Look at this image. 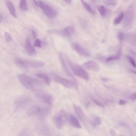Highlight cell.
Returning a JSON list of instances; mask_svg holds the SVG:
<instances>
[{
	"label": "cell",
	"mask_w": 136,
	"mask_h": 136,
	"mask_svg": "<svg viewBox=\"0 0 136 136\" xmlns=\"http://www.w3.org/2000/svg\"><path fill=\"white\" fill-rule=\"evenodd\" d=\"M67 3L69 4H71L72 2V0H62Z\"/></svg>",
	"instance_id": "obj_38"
},
{
	"label": "cell",
	"mask_w": 136,
	"mask_h": 136,
	"mask_svg": "<svg viewBox=\"0 0 136 136\" xmlns=\"http://www.w3.org/2000/svg\"><path fill=\"white\" fill-rule=\"evenodd\" d=\"M26 66L29 69V68L33 69H39L43 66L44 64L43 62L30 60H25Z\"/></svg>",
	"instance_id": "obj_12"
},
{
	"label": "cell",
	"mask_w": 136,
	"mask_h": 136,
	"mask_svg": "<svg viewBox=\"0 0 136 136\" xmlns=\"http://www.w3.org/2000/svg\"><path fill=\"white\" fill-rule=\"evenodd\" d=\"M59 57L60 63L62 67L67 75L68 76H69V77L72 78L73 79H74L75 78L69 72V70L67 69L65 62L64 59L62 55L61 54H59Z\"/></svg>",
	"instance_id": "obj_18"
},
{
	"label": "cell",
	"mask_w": 136,
	"mask_h": 136,
	"mask_svg": "<svg viewBox=\"0 0 136 136\" xmlns=\"http://www.w3.org/2000/svg\"><path fill=\"white\" fill-rule=\"evenodd\" d=\"M18 77L23 86L29 89L35 90L41 86L42 84L40 80L24 74H20Z\"/></svg>",
	"instance_id": "obj_1"
},
{
	"label": "cell",
	"mask_w": 136,
	"mask_h": 136,
	"mask_svg": "<svg viewBox=\"0 0 136 136\" xmlns=\"http://www.w3.org/2000/svg\"><path fill=\"white\" fill-rule=\"evenodd\" d=\"M124 40L133 46H136V35L132 33L124 34Z\"/></svg>",
	"instance_id": "obj_14"
},
{
	"label": "cell",
	"mask_w": 136,
	"mask_h": 136,
	"mask_svg": "<svg viewBox=\"0 0 136 136\" xmlns=\"http://www.w3.org/2000/svg\"><path fill=\"white\" fill-rule=\"evenodd\" d=\"M101 80L104 82H106L109 81V79L106 78H101Z\"/></svg>",
	"instance_id": "obj_40"
},
{
	"label": "cell",
	"mask_w": 136,
	"mask_h": 136,
	"mask_svg": "<svg viewBox=\"0 0 136 136\" xmlns=\"http://www.w3.org/2000/svg\"><path fill=\"white\" fill-rule=\"evenodd\" d=\"M66 120V114L63 110L61 111L53 117V121L56 127L59 129H62Z\"/></svg>",
	"instance_id": "obj_7"
},
{
	"label": "cell",
	"mask_w": 136,
	"mask_h": 136,
	"mask_svg": "<svg viewBox=\"0 0 136 136\" xmlns=\"http://www.w3.org/2000/svg\"><path fill=\"white\" fill-rule=\"evenodd\" d=\"M3 20V17L2 15L1 14V22Z\"/></svg>",
	"instance_id": "obj_41"
},
{
	"label": "cell",
	"mask_w": 136,
	"mask_h": 136,
	"mask_svg": "<svg viewBox=\"0 0 136 136\" xmlns=\"http://www.w3.org/2000/svg\"><path fill=\"white\" fill-rule=\"evenodd\" d=\"M83 6L89 12L92 14H95V12L91 6L83 0H80Z\"/></svg>",
	"instance_id": "obj_22"
},
{
	"label": "cell",
	"mask_w": 136,
	"mask_h": 136,
	"mask_svg": "<svg viewBox=\"0 0 136 136\" xmlns=\"http://www.w3.org/2000/svg\"><path fill=\"white\" fill-rule=\"evenodd\" d=\"M6 5L12 15L14 18H16L17 15L13 3L10 1H8L6 3Z\"/></svg>",
	"instance_id": "obj_20"
},
{
	"label": "cell",
	"mask_w": 136,
	"mask_h": 136,
	"mask_svg": "<svg viewBox=\"0 0 136 136\" xmlns=\"http://www.w3.org/2000/svg\"><path fill=\"white\" fill-rule=\"evenodd\" d=\"M125 1H128V0H125Z\"/></svg>",
	"instance_id": "obj_43"
},
{
	"label": "cell",
	"mask_w": 136,
	"mask_h": 136,
	"mask_svg": "<svg viewBox=\"0 0 136 136\" xmlns=\"http://www.w3.org/2000/svg\"><path fill=\"white\" fill-rule=\"evenodd\" d=\"M74 109L76 114L80 120L84 122L86 120V116L81 108L76 105L73 106Z\"/></svg>",
	"instance_id": "obj_16"
},
{
	"label": "cell",
	"mask_w": 136,
	"mask_h": 136,
	"mask_svg": "<svg viewBox=\"0 0 136 136\" xmlns=\"http://www.w3.org/2000/svg\"><path fill=\"white\" fill-rule=\"evenodd\" d=\"M36 76L42 79L45 83L48 86H49L51 82V78L47 74L43 73H39L36 75Z\"/></svg>",
	"instance_id": "obj_19"
},
{
	"label": "cell",
	"mask_w": 136,
	"mask_h": 136,
	"mask_svg": "<svg viewBox=\"0 0 136 136\" xmlns=\"http://www.w3.org/2000/svg\"><path fill=\"white\" fill-rule=\"evenodd\" d=\"M31 32L33 38L35 39L37 37V33L36 32L35 30H31Z\"/></svg>",
	"instance_id": "obj_36"
},
{
	"label": "cell",
	"mask_w": 136,
	"mask_h": 136,
	"mask_svg": "<svg viewBox=\"0 0 136 136\" xmlns=\"http://www.w3.org/2000/svg\"><path fill=\"white\" fill-rule=\"evenodd\" d=\"M131 72L132 73L136 75V71H133V70H131Z\"/></svg>",
	"instance_id": "obj_42"
},
{
	"label": "cell",
	"mask_w": 136,
	"mask_h": 136,
	"mask_svg": "<svg viewBox=\"0 0 136 136\" xmlns=\"http://www.w3.org/2000/svg\"><path fill=\"white\" fill-rule=\"evenodd\" d=\"M106 5L109 6H115L117 4V0H107L105 2Z\"/></svg>",
	"instance_id": "obj_29"
},
{
	"label": "cell",
	"mask_w": 136,
	"mask_h": 136,
	"mask_svg": "<svg viewBox=\"0 0 136 136\" xmlns=\"http://www.w3.org/2000/svg\"><path fill=\"white\" fill-rule=\"evenodd\" d=\"M97 9L100 15L102 17L106 16L107 14V10L105 7L103 5H100L97 7Z\"/></svg>",
	"instance_id": "obj_25"
},
{
	"label": "cell",
	"mask_w": 136,
	"mask_h": 136,
	"mask_svg": "<svg viewBox=\"0 0 136 136\" xmlns=\"http://www.w3.org/2000/svg\"><path fill=\"white\" fill-rule=\"evenodd\" d=\"M14 61L15 65L19 69L25 71L28 70L29 69L26 65L25 60L16 58L14 59Z\"/></svg>",
	"instance_id": "obj_13"
},
{
	"label": "cell",
	"mask_w": 136,
	"mask_h": 136,
	"mask_svg": "<svg viewBox=\"0 0 136 136\" xmlns=\"http://www.w3.org/2000/svg\"><path fill=\"white\" fill-rule=\"evenodd\" d=\"M31 101L30 98L27 96L22 95L19 97L14 101L15 110L19 111L25 109L29 105Z\"/></svg>",
	"instance_id": "obj_3"
},
{
	"label": "cell",
	"mask_w": 136,
	"mask_h": 136,
	"mask_svg": "<svg viewBox=\"0 0 136 136\" xmlns=\"http://www.w3.org/2000/svg\"><path fill=\"white\" fill-rule=\"evenodd\" d=\"M101 121L100 118L99 117H96L94 119L93 122L94 126H99L101 124Z\"/></svg>",
	"instance_id": "obj_27"
},
{
	"label": "cell",
	"mask_w": 136,
	"mask_h": 136,
	"mask_svg": "<svg viewBox=\"0 0 136 136\" xmlns=\"http://www.w3.org/2000/svg\"><path fill=\"white\" fill-rule=\"evenodd\" d=\"M126 56L133 66L136 67V64L133 58L129 55H127Z\"/></svg>",
	"instance_id": "obj_30"
},
{
	"label": "cell",
	"mask_w": 136,
	"mask_h": 136,
	"mask_svg": "<svg viewBox=\"0 0 136 136\" xmlns=\"http://www.w3.org/2000/svg\"><path fill=\"white\" fill-rule=\"evenodd\" d=\"M54 80L56 83L67 88L72 89L75 87L77 89L78 88L77 83L73 80L64 79L58 76H54Z\"/></svg>",
	"instance_id": "obj_6"
},
{
	"label": "cell",
	"mask_w": 136,
	"mask_h": 136,
	"mask_svg": "<svg viewBox=\"0 0 136 136\" xmlns=\"http://www.w3.org/2000/svg\"><path fill=\"white\" fill-rule=\"evenodd\" d=\"M127 101L126 100H124L121 99L120 100L119 104L121 105H125L126 104Z\"/></svg>",
	"instance_id": "obj_35"
},
{
	"label": "cell",
	"mask_w": 136,
	"mask_h": 136,
	"mask_svg": "<svg viewBox=\"0 0 136 136\" xmlns=\"http://www.w3.org/2000/svg\"><path fill=\"white\" fill-rule=\"evenodd\" d=\"M33 2L34 3H35L37 7H39V3L38 1H36V0H33Z\"/></svg>",
	"instance_id": "obj_39"
},
{
	"label": "cell",
	"mask_w": 136,
	"mask_h": 136,
	"mask_svg": "<svg viewBox=\"0 0 136 136\" xmlns=\"http://www.w3.org/2000/svg\"><path fill=\"white\" fill-rule=\"evenodd\" d=\"M41 42L40 40L39 39H37L34 43V46L35 47L41 48Z\"/></svg>",
	"instance_id": "obj_32"
},
{
	"label": "cell",
	"mask_w": 136,
	"mask_h": 136,
	"mask_svg": "<svg viewBox=\"0 0 136 136\" xmlns=\"http://www.w3.org/2000/svg\"><path fill=\"white\" fill-rule=\"evenodd\" d=\"M37 105H33L30 107L27 110L26 114L29 116H31L37 115H41L43 108Z\"/></svg>",
	"instance_id": "obj_11"
},
{
	"label": "cell",
	"mask_w": 136,
	"mask_h": 136,
	"mask_svg": "<svg viewBox=\"0 0 136 136\" xmlns=\"http://www.w3.org/2000/svg\"><path fill=\"white\" fill-rule=\"evenodd\" d=\"M134 10L133 5L130 6L127 10L124 15L122 24L123 28L129 30L132 27L134 18Z\"/></svg>",
	"instance_id": "obj_2"
},
{
	"label": "cell",
	"mask_w": 136,
	"mask_h": 136,
	"mask_svg": "<svg viewBox=\"0 0 136 136\" xmlns=\"http://www.w3.org/2000/svg\"><path fill=\"white\" fill-rule=\"evenodd\" d=\"M25 48L26 52L30 55H33L36 54V50L32 46L28 39L26 40Z\"/></svg>",
	"instance_id": "obj_15"
},
{
	"label": "cell",
	"mask_w": 136,
	"mask_h": 136,
	"mask_svg": "<svg viewBox=\"0 0 136 136\" xmlns=\"http://www.w3.org/2000/svg\"><path fill=\"white\" fill-rule=\"evenodd\" d=\"M129 98L132 100H136V93L131 94L129 96Z\"/></svg>",
	"instance_id": "obj_34"
},
{
	"label": "cell",
	"mask_w": 136,
	"mask_h": 136,
	"mask_svg": "<svg viewBox=\"0 0 136 136\" xmlns=\"http://www.w3.org/2000/svg\"><path fill=\"white\" fill-rule=\"evenodd\" d=\"M83 66L87 70L94 72H98L100 69L98 64L93 61L90 60L84 63Z\"/></svg>",
	"instance_id": "obj_10"
},
{
	"label": "cell",
	"mask_w": 136,
	"mask_h": 136,
	"mask_svg": "<svg viewBox=\"0 0 136 136\" xmlns=\"http://www.w3.org/2000/svg\"><path fill=\"white\" fill-rule=\"evenodd\" d=\"M69 120L71 125L75 128L78 129L82 128L77 118L74 115H70L69 117Z\"/></svg>",
	"instance_id": "obj_17"
},
{
	"label": "cell",
	"mask_w": 136,
	"mask_h": 136,
	"mask_svg": "<svg viewBox=\"0 0 136 136\" xmlns=\"http://www.w3.org/2000/svg\"><path fill=\"white\" fill-rule=\"evenodd\" d=\"M110 134L112 136H115L116 135V133L115 131L113 129H110L109 130Z\"/></svg>",
	"instance_id": "obj_37"
},
{
	"label": "cell",
	"mask_w": 136,
	"mask_h": 136,
	"mask_svg": "<svg viewBox=\"0 0 136 136\" xmlns=\"http://www.w3.org/2000/svg\"><path fill=\"white\" fill-rule=\"evenodd\" d=\"M121 49H120L115 55L110 56L108 57L106 60V61L108 62L112 61L117 60L120 59L121 55Z\"/></svg>",
	"instance_id": "obj_23"
},
{
	"label": "cell",
	"mask_w": 136,
	"mask_h": 136,
	"mask_svg": "<svg viewBox=\"0 0 136 136\" xmlns=\"http://www.w3.org/2000/svg\"><path fill=\"white\" fill-rule=\"evenodd\" d=\"M92 99L94 103L98 106L101 107H104V104L100 100L93 98H92Z\"/></svg>",
	"instance_id": "obj_28"
},
{
	"label": "cell",
	"mask_w": 136,
	"mask_h": 136,
	"mask_svg": "<svg viewBox=\"0 0 136 136\" xmlns=\"http://www.w3.org/2000/svg\"><path fill=\"white\" fill-rule=\"evenodd\" d=\"M69 63L74 74L76 76L86 81L89 80V75L82 67L70 61H69Z\"/></svg>",
	"instance_id": "obj_4"
},
{
	"label": "cell",
	"mask_w": 136,
	"mask_h": 136,
	"mask_svg": "<svg viewBox=\"0 0 136 136\" xmlns=\"http://www.w3.org/2000/svg\"><path fill=\"white\" fill-rule=\"evenodd\" d=\"M71 46L72 49L79 55L83 56H89V53L87 50L78 43L73 42L72 43Z\"/></svg>",
	"instance_id": "obj_9"
},
{
	"label": "cell",
	"mask_w": 136,
	"mask_h": 136,
	"mask_svg": "<svg viewBox=\"0 0 136 136\" xmlns=\"http://www.w3.org/2000/svg\"><path fill=\"white\" fill-rule=\"evenodd\" d=\"M37 97L43 103L49 106L52 105L53 97L50 94L43 91H39L36 93Z\"/></svg>",
	"instance_id": "obj_8"
},
{
	"label": "cell",
	"mask_w": 136,
	"mask_h": 136,
	"mask_svg": "<svg viewBox=\"0 0 136 136\" xmlns=\"http://www.w3.org/2000/svg\"><path fill=\"white\" fill-rule=\"evenodd\" d=\"M5 39L7 42H9L12 41V37L8 33L5 32Z\"/></svg>",
	"instance_id": "obj_31"
},
{
	"label": "cell",
	"mask_w": 136,
	"mask_h": 136,
	"mask_svg": "<svg viewBox=\"0 0 136 136\" xmlns=\"http://www.w3.org/2000/svg\"><path fill=\"white\" fill-rule=\"evenodd\" d=\"M124 14L123 12H121L114 20V23L115 25H117L120 24L123 20Z\"/></svg>",
	"instance_id": "obj_24"
},
{
	"label": "cell",
	"mask_w": 136,
	"mask_h": 136,
	"mask_svg": "<svg viewBox=\"0 0 136 136\" xmlns=\"http://www.w3.org/2000/svg\"><path fill=\"white\" fill-rule=\"evenodd\" d=\"M65 37L70 36L72 35L75 31L74 27L71 26L66 27L63 30Z\"/></svg>",
	"instance_id": "obj_21"
},
{
	"label": "cell",
	"mask_w": 136,
	"mask_h": 136,
	"mask_svg": "<svg viewBox=\"0 0 136 136\" xmlns=\"http://www.w3.org/2000/svg\"><path fill=\"white\" fill-rule=\"evenodd\" d=\"M20 9L23 11H27L28 10V6L26 0H20Z\"/></svg>",
	"instance_id": "obj_26"
},
{
	"label": "cell",
	"mask_w": 136,
	"mask_h": 136,
	"mask_svg": "<svg viewBox=\"0 0 136 136\" xmlns=\"http://www.w3.org/2000/svg\"><path fill=\"white\" fill-rule=\"evenodd\" d=\"M39 7L43 11L44 14L48 18H54L57 15V12L52 7L41 1H38Z\"/></svg>",
	"instance_id": "obj_5"
},
{
	"label": "cell",
	"mask_w": 136,
	"mask_h": 136,
	"mask_svg": "<svg viewBox=\"0 0 136 136\" xmlns=\"http://www.w3.org/2000/svg\"><path fill=\"white\" fill-rule=\"evenodd\" d=\"M124 34L122 32H120L118 33V38L120 41L124 40Z\"/></svg>",
	"instance_id": "obj_33"
}]
</instances>
